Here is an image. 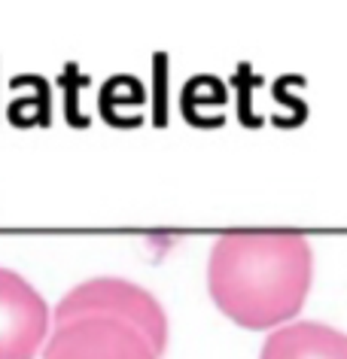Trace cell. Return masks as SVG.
I'll return each mask as SVG.
<instances>
[{"instance_id":"6da1fadb","label":"cell","mask_w":347,"mask_h":359,"mask_svg":"<svg viewBox=\"0 0 347 359\" xmlns=\"http://www.w3.org/2000/svg\"><path fill=\"white\" fill-rule=\"evenodd\" d=\"M311 244L292 231H231L210 250L207 290L217 308L244 329H271L305 304Z\"/></svg>"},{"instance_id":"7a4b0ae2","label":"cell","mask_w":347,"mask_h":359,"mask_svg":"<svg viewBox=\"0 0 347 359\" xmlns=\"http://www.w3.org/2000/svg\"><path fill=\"white\" fill-rule=\"evenodd\" d=\"M79 317H113L135 326L156 353L168 344V317L153 292L122 277H95L74 286L55 308V326Z\"/></svg>"},{"instance_id":"3957f363","label":"cell","mask_w":347,"mask_h":359,"mask_svg":"<svg viewBox=\"0 0 347 359\" xmlns=\"http://www.w3.org/2000/svg\"><path fill=\"white\" fill-rule=\"evenodd\" d=\"M46 359H158L153 344L135 326L113 317H79L46 341Z\"/></svg>"},{"instance_id":"277c9868","label":"cell","mask_w":347,"mask_h":359,"mask_svg":"<svg viewBox=\"0 0 347 359\" xmlns=\"http://www.w3.org/2000/svg\"><path fill=\"white\" fill-rule=\"evenodd\" d=\"M52 313L22 274L0 268V359H34L46 344Z\"/></svg>"},{"instance_id":"5b68a950","label":"cell","mask_w":347,"mask_h":359,"mask_svg":"<svg viewBox=\"0 0 347 359\" xmlns=\"http://www.w3.org/2000/svg\"><path fill=\"white\" fill-rule=\"evenodd\" d=\"M259 359H347V335L326 323H292L274 329Z\"/></svg>"}]
</instances>
